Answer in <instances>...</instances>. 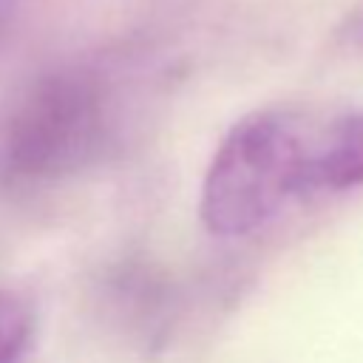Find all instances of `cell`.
<instances>
[{
  "label": "cell",
  "instance_id": "1",
  "mask_svg": "<svg viewBox=\"0 0 363 363\" xmlns=\"http://www.w3.org/2000/svg\"><path fill=\"white\" fill-rule=\"evenodd\" d=\"M363 187V108L269 105L241 116L216 147L199 196L204 227L244 238L292 204Z\"/></svg>",
  "mask_w": 363,
  "mask_h": 363
},
{
  "label": "cell",
  "instance_id": "4",
  "mask_svg": "<svg viewBox=\"0 0 363 363\" xmlns=\"http://www.w3.org/2000/svg\"><path fill=\"white\" fill-rule=\"evenodd\" d=\"M343 37H346V43H349L354 51L363 54V6H357V9L349 14L346 28H343Z\"/></svg>",
  "mask_w": 363,
  "mask_h": 363
},
{
  "label": "cell",
  "instance_id": "2",
  "mask_svg": "<svg viewBox=\"0 0 363 363\" xmlns=\"http://www.w3.org/2000/svg\"><path fill=\"white\" fill-rule=\"evenodd\" d=\"M122 128L113 85L91 68L40 77L0 125V184L45 187L102 162Z\"/></svg>",
  "mask_w": 363,
  "mask_h": 363
},
{
  "label": "cell",
  "instance_id": "3",
  "mask_svg": "<svg viewBox=\"0 0 363 363\" xmlns=\"http://www.w3.org/2000/svg\"><path fill=\"white\" fill-rule=\"evenodd\" d=\"M31 326H34V315L26 298L0 289V363H14L28 337H31Z\"/></svg>",
  "mask_w": 363,
  "mask_h": 363
}]
</instances>
